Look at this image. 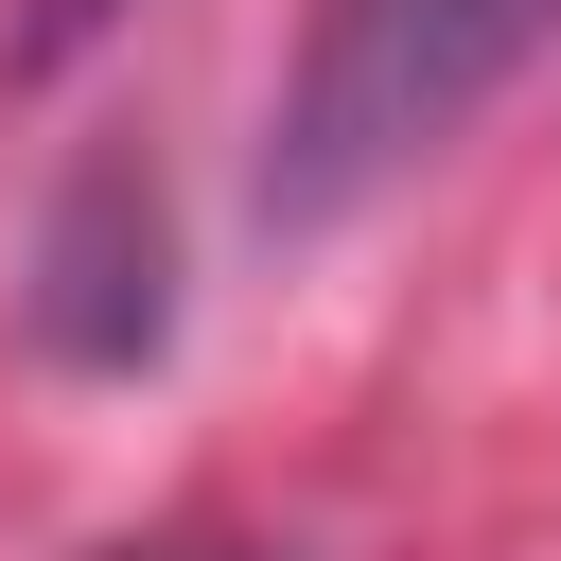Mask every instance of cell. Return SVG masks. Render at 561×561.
I'll return each instance as SVG.
<instances>
[{"label": "cell", "mask_w": 561, "mask_h": 561, "mask_svg": "<svg viewBox=\"0 0 561 561\" xmlns=\"http://www.w3.org/2000/svg\"><path fill=\"white\" fill-rule=\"evenodd\" d=\"M123 561H263V543H123Z\"/></svg>", "instance_id": "obj_3"}, {"label": "cell", "mask_w": 561, "mask_h": 561, "mask_svg": "<svg viewBox=\"0 0 561 561\" xmlns=\"http://www.w3.org/2000/svg\"><path fill=\"white\" fill-rule=\"evenodd\" d=\"M543 35H561V0H316V35L280 70V123H263V228H351Z\"/></svg>", "instance_id": "obj_1"}, {"label": "cell", "mask_w": 561, "mask_h": 561, "mask_svg": "<svg viewBox=\"0 0 561 561\" xmlns=\"http://www.w3.org/2000/svg\"><path fill=\"white\" fill-rule=\"evenodd\" d=\"M158 316H175L158 298V193H140V158H88L53 193V228H35V333L70 368H140Z\"/></svg>", "instance_id": "obj_2"}]
</instances>
